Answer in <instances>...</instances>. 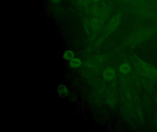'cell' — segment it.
I'll use <instances>...</instances> for the list:
<instances>
[{
	"mask_svg": "<svg viewBox=\"0 0 157 132\" xmlns=\"http://www.w3.org/2000/svg\"><path fill=\"white\" fill-rule=\"evenodd\" d=\"M157 32V25L153 27L139 28L127 38L124 45L136 46L147 40Z\"/></svg>",
	"mask_w": 157,
	"mask_h": 132,
	"instance_id": "6da1fadb",
	"label": "cell"
},
{
	"mask_svg": "<svg viewBox=\"0 0 157 132\" xmlns=\"http://www.w3.org/2000/svg\"><path fill=\"white\" fill-rule=\"evenodd\" d=\"M124 10L140 18L157 21V10L147 7L124 6Z\"/></svg>",
	"mask_w": 157,
	"mask_h": 132,
	"instance_id": "7a4b0ae2",
	"label": "cell"
},
{
	"mask_svg": "<svg viewBox=\"0 0 157 132\" xmlns=\"http://www.w3.org/2000/svg\"><path fill=\"white\" fill-rule=\"evenodd\" d=\"M124 6L147 7L157 10V6L147 0H116Z\"/></svg>",
	"mask_w": 157,
	"mask_h": 132,
	"instance_id": "3957f363",
	"label": "cell"
},
{
	"mask_svg": "<svg viewBox=\"0 0 157 132\" xmlns=\"http://www.w3.org/2000/svg\"><path fill=\"white\" fill-rule=\"evenodd\" d=\"M57 91L59 96L62 98L67 97L68 95L69 91L67 87L63 84H60L57 87Z\"/></svg>",
	"mask_w": 157,
	"mask_h": 132,
	"instance_id": "277c9868",
	"label": "cell"
},
{
	"mask_svg": "<svg viewBox=\"0 0 157 132\" xmlns=\"http://www.w3.org/2000/svg\"><path fill=\"white\" fill-rule=\"evenodd\" d=\"M82 65V61L79 58H73L70 61L69 66L73 69H77L80 68Z\"/></svg>",
	"mask_w": 157,
	"mask_h": 132,
	"instance_id": "5b68a950",
	"label": "cell"
},
{
	"mask_svg": "<svg viewBox=\"0 0 157 132\" xmlns=\"http://www.w3.org/2000/svg\"><path fill=\"white\" fill-rule=\"evenodd\" d=\"M75 54L73 51L70 50L65 51L63 55V58L67 61H71L74 58Z\"/></svg>",
	"mask_w": 157,
	"mask_h": 132,
	"instance_id": "8992f818",
	"label": "cell"
},
{
	"mask_svg": "<svg viewBox=\"0 0 157 132\" xmlns=\"http://www.w3.org/2000/svg\"><path fill=\"white\" fill-rule=\"evenodd\" d=\"M147 1L151 2L155 4V5L157 6V0H147Z\"/></svg>",
	"mask_w": 157,
	"mask_h": 132,
	"instance_id": "52a82bcc",
	"label": "cell"
},
{
	"mask_svg": "<svg viewBox=\"0 0 157 132\" xmlns=\"http://www.w3.org/2000/svg\"><path fill=\"white\" fill-rule=\"evenodd\" d=\"M51 2H53L54 3H57L60 2V0H51Z\"/></svg>",
	"mask_w": 157,
	"mask_h": 132,
	"instance_id": "ba28073f",
	"label": "cell"
},
{
	"mask_svg": "<svg viewBox=\"0 0 157 132\" xmlns=\"http://www.w3.org/2000/svg\"><path fill=\"white\" fill-rule=\"evenodd\" d=\"M93 1H94V2H99V1H100L101 0H93Z\"/></svg>",
	"mask_w": 157,
	"mask_h": 132,
	"instance_id": "9c48e42d",
	"label": "cell"
}]
</instances>
